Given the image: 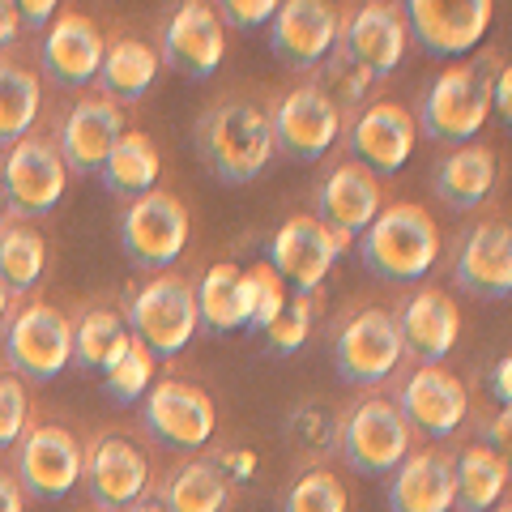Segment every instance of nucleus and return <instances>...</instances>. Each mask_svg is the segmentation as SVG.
I'll return each instance as SVG.
<instances>
[{"label":"nucleus","mask_w":512,"mask_h":512,"mask_svg":"<svg viewBox=\"0 0 512 512\" xmlns=\"http://www.w3.org/2000/svg\"><path fill=\"white\" fill-rule=\"evenodd\" d=\"M103 35L99 26H94L86 13H60L52 35L43 39V73L52 77L56 86H90L94 77H99V64H103Z\"/></svg>","instance_id":"nucleus-24"},{"label":"nucleus","mask_w":512,"mask_h":512,"mask_svg":"<svg viewBox=\"0 0 512 512\" xmlns=\"http://www.w3.org/2000/svg\"><path fill=\"white\" fill-rule=\"evenodd\" d=\"M359 256L384 282H419L440 256V231L414 201L380 205L372 227L359 235Z\"/></svg>","instance_id":"nucleus-2"},{"label":"nucleus","mask_w":512,"mask_h":512,"mask_svg":"<svg viewBox=\"0 0 512 512\" xmlns=\"http://www.w3.org/2000/svg\"><path fill=\"white\" fill-rule=\"evenodd\" d=\"M43 103L39 77L22 69L18 60H0V146H18L35 128Z\"/></svg>","instance_id":"nucleus-33"},{"label":"nucleus","mask_w":512,"mask_h":512,"mask_svg":"<svg viewBox=\"0 0 512 512\" xmlns=\"http://www.w3.org/2000/svg\"><path fill=\"white\" fill-rule=\"evenodd\" d=\"M269 47L286 69H312L338 47V13L320 0H286L269 18Z\"/></svg>","instance_id":"nucleus-17"},{"label":"nucleus","mask_w":512,"mask_h":512,"mask_svg":"<svg viewBox=\"0 0 512 512\" xmlns=\"http://www.w3.org/2000/svg\"><path fill=\"white\" fill-rule=\"evenodd\" d=\"M158 171H163V158H158L154 137L137 133V128H124L120 141L107 154L99 180L111 197H146L158 180Z\"/></svg>","instance_id":"nucleus-29"},{"label":"nucleus","mask_w":512,"mask_h":512,"mask_svg":"<svg viewBox=\"0 0 512 512\" xmlns=\"http://www.w3.org/2000/svg\"><path fill=\"white\" fill-rule=\"evenodd\" d=\"M495 150L491 146H457L453 154H444L436 163V175H431V188L436 197L448 205V210H478L491 188H495Z\"/></svg>","instance_id":"nucleus-27"},{"label":"nucleus","mask_w":512,"mask_h":512,"mask_svg":"<svg viewBox=\"0 0 512 512\" xmlns=\"http://www.w3.org/2000/svg\"><path fill=\"white\" fill-rule=\"evenodd\" d=\"M338 453L346 457L350 470L367 478L393 474L410 453V427L402 410L384 397H367V402L350 406L346 419L338 423Z\"/></svg>","instance_id":"nucleus-6"},{"label":"nucleus","mask_w":512,"mask_h":512,"mask_svg":"<svg viewBox=\"0 0 512 512\" xmlns=\"http://www.w3.org/2000/svg\"><path fill=\"white\" fill-rule=\"evenodd\" d=\"M150 376H154V355L133 338L128 355L103 376L107 397H111V402H124V406H128V402H137L141 393H150Z\"/></svg>","instance_id":"nucleus-39"},{"label":"nucleus","mask_w":512,"mask_h":512,"mask_svg":"<svg viewBox=\"0 0 512 512\" xmlns=\"http://www.w3.org/2000/svg\"><path fill=\"white\" fill-rule=\"evenodd\" d=\"M406 22L431 56H461L487 35L491 0H410Z\"/></svg>","instance_id":"nucleus-15"},{"label":"nucleus","mask_w":512,"mask_h":512,"mask_svg":"<svg viewBox=\"0 0 512 512\" xmlns=\"http://www.w3.org/2000/svg\"><path fill=\"white\" fill-rule=\"evenodd\" d=\"M26 414H30L26 384L13 372H0V448L18 444L26 436Z\"/></svg>","instance_id":"nucleus-41"},{"label":"nucleus","mask_w":512,"mask_h":512,"mask_svg":"<svg viewBox=\"0 0 512 512\" xmlns=\"http://www.w3.org/2000/svg\"><path fill=\"white\" fill-rule=\"evenodd\" d=\"M397 320V338H402V355L419 359V367H436L448 350L457 346L461 333V312L444 291H414Z\"/></svg>","instance_id":"nucleus-23"},{"label":"nucleus","mask_w":512,"mask_h":512,"mask_svg":"<svg viewBox=\"0 0 512 512\" xmlns=\"http://www.w3.org/2000/svg\"><path fill=\"white\" fill-rule=\"evenodd\" d=\"M47 265V239L26 227V222H9L0 227V278L9 282V291H30L43 278Z\"/></svg>","instance_id":"nucleus-35"},{"label":"nucleus","mask_w":512,"mask_h":512,"mask_svg":"<svg viewBox=\"0 0 512 512\" xmlns=\"http://www.w3.org/2000/svg\"><path fill=\"white\" fill-rule=\"evenodd\" d=\"M158 52L141 39H116L103 47V64H99V82H103V99L111 103H137L146 99V90L158 77Z\"/></svg>","instance_id":"nucleus-30"},{"label":"nucleus","mask_w":512,"mask_h":512,"mask_svg":"<svg viewBox=\"0 0 512 512\" xmlns=\"http://www.w3.org/2000/svg\"><path fill=\"white\" fill-rule=\"evenodd\" d=\"M197 150L222 184H252L274 158L269 116L248 99H222L201 111Z\"/></svg>","instance_id":"nucleus-1"},{"label":"nucleus","mask_w":512,"mask_h":512,"mask_svg":"<svg viewBox=\"0 0 512 512\" xmlns=\"http://www.w3.org/2000/svg\"><path fill=\"white\" fill-rule=\"evenodd\" d=\"M13 13H18V18H22L30 30H39V26L56 13V5H52V0H18V5H13Z\"/></svg>","instance_id":"nucleus-44"},{"label":"nucleus","mask_w":512,"mask_h":512,"mask_svg":"<svg viewBox=\"0 0 512 512\" xmlns=\"http://www.w3.org/2000/svg\"><path fill=\"white\" fill-rule=\"evenodd\" d=\"M397 363H402V338H397L393 312L359 308L333 329V367L346 384L372 389L393 376Z\"/></svg>","instance_id":"nucleus-7"},{"label":"nucleus","mask_w":512,"mask_h":512,"mask_svg":"<svg viewBox=\"0 0 512 512\" xmlns=\"http://www.w3.org/2000/svg\"><path fill=\"white\" fill-rule=\"evenodd\" d=\"M491 512H512V508H508V500H504V504H495V508H491Z\"/></svg>","instance_id":"nucleus-51"},{"label":"nucleus","mask_w":512,"mask_h":512,"mask_svg":"<svg viewBox=\"0 0 512 512\" xmlns=\"http://www.w3.org/2000/svg\"><path fill=\"white\" fill-rule=\"evenodd\" d=\"M500 69H504V60L491 52H478L474 60L444 69L436 82H431V90L423 94L414 128H423V133L436 141H453V146L470 141L491 111V82Z\"/></svg>","instance_id":"nucleus-3"},{"label":"nucleus","mask_w":512,"mask_h":512,"mask_svg":"<svg viewBox=\"0 0 512 512\" xmlns=\"http://www.w3.org/2000/svg\"><path fill=\"white\" fill-rule=\"evenodd\" d=\"M82 478L90 491V504L99 512H124L128 504H137L150 487V461L146 453L124 440V436H103L94 440V448L82 461Z\"/></svg>","instance_id":"nucleus-13"},{"label":"nucleus","mask_w":512,"mask_h":512,"mask_svg":"<svg viewBox=\"0 0 512 512\" xmlns=\"http://www.w3.org/2000/svg\"><path fill=\"white\" fill-rule=\"evenodd\" d=\"M146 427L167 448H201L214 436L210 393L188 380H158L154 393H146Z\"/></svg>","instance_id":"nucleus-16"},{"label":"nucleus","mask_w":512,"mask_h":512,"mask_svg":"<svg viewBox=\"0 0 512 512\" xmlns=\"http://www.w3.org/2000/svg\"><path fill=\"white\" fill-rule=\"evenodd\" d=\"M124 512H163V504L150 500V495H141V500H137V504H128Z\"/></svg>","instance_id":"nucleus-50"},{"label":"nucleus","mask_w":512,"mask_h":512,"mask_svg":"<svg viewBox=\"0 0 512 512\" xmlns=\"http://www.w3.org/2000/svg\"><path fill=\"white\" fill-rule=\"evenodd\" d=\"M308 329H312V295H291L286 308L269 320L265 342H269V350H278V355H291V350L308 342Z\"/></svg>","instance_id":"nucleus-40"},{"label":"nucleus","mask_w":512,"mask_h":512,"mask_svg":"<svg viewBox=\"0 0 512 512\" xmlns=\"http://www.w3.org/2000/svg\"><path fill=\"white\" fill-rule=\"evenodd\" d=\"M453 278L461 291L478 299H508L512 295V231L508 222H483L474 227L466 248L457 256Z\"/></svg>","instance_id":"nucleus-25"},{"label":"nucleus","mask_w":512,"mask_h":512,"mask_svg":"<svg viewBox=\"0 0 512 512\" xmlns=\"http://www.w3.org/2000/svg\"><path fill=\"white\" fill-rule=\"evenodd\" d=\"M342 248L346 244L325 222H316L312 214H295L282 222L274 244H269V269H274L286 286H295V295H312L316 286L325 282V274L333 269Z\"/></svg>","instance_id":"nucleus-11"},{"label":"nucleus","mask_w":512,"mask_h":512,"mask_svg":"<svg viewBox=\"0 0 512 512\" xmlns=\"http://www.w3.org/2000/svg\"><path fill=\"white\" fill-rule=\"evenodd\" d=\"M227 500H231V478L222 474L214 457H205L175 470L158 504H163V512H222Z\"/></svg>","instance_id":"nucleus-32"},{"label":"nucleus","mask_w":512,"mask_h":512,"mask_svg":"<svg viewBox=\"0 0 512 512\" xmlns=\"http://www.w3.org/2000/svg\"><path fill=\"white\" fill-rule=\"evenodd\" d=\"M372 82L376 77L363 69V64H355L350 60L342 47H333V52L325 56V77H320L316 82V90L325 94V99L333 103V111H338V116L346 120L350 111H355L359 103H363V94L372 90Z\"/></svg>","instance_id":"nucleus-36"},{"label":"nucleus","mask_w":512,"mask_h":512,"mask_svg":"<svg viewBox=\"0 0 512 512\" xmlns=\"http://www.w3.org/2000/svg\"><path fill=\"white\" fill-rule=\"evenodd\" d=\"M338 47L363 64L372 77H384L402 64L406 52V22L397 5H384V0H372V5L355 9L346 22H338Z\"/></svg>","instance_id":"nucleus-19"},{"label":"nucleus","mask_w":512,"mask_h":512,"mask_svg":"<svg viewBox=\"0 0 512 512\" xmlns=\"http://www.w3.org/2000/svg\"><path fill=\"white\" fill-rule=\"evenodd\" d=\"M414 141H419V128H414V116L402 103H372L346 128V150L367 171L406 167V158L414 154Z\"/></svg>","instance_id":"nucleus-21"},{"label":"nucleus","mask_w":512,"mask_h":512,"mask_svg":"<svg viewBox=\"0 0 512 512\" xmlns=\"http://www.w3.org/2000/svg\"><path fill=\"white\" fill-rule=\"evenodd\" d=\"M269 133H274V150H282L286 158L316 163L342 137V116L316 86H299L278 99L274 116H269Z\"/></svg>","instance_id":"nucleus-12"},{"label":"nucleus","mask_w":512,"mask_h":512,"mask_svg":"<svg viewBox=\"0 0 512 512\" xmlns=\"http://www.w3.org/2000/svg\"><path fill=\"white\" fill-rule=\"evenodd\" d=\"M124 133V116L120 107L103 99V94H86L82 103L69 111V120L60 128V163L64 171H77V175H99L111 146L120 141Z\"/></svg>","instance_id":"nucleus-20"},{"label":"nucleus","mask_w":512,"mask_h":512,"mask_svg":"<svg viewBox=\"0 0 512 512\" xmlns=\"http://www.w3.org/2000/svg\"><path fill=\"white\" fill-rule=\"evenodd\" d=\"M197 316L205 325H214L218 333L244 329L248 312H244V269L239 265H214L205 282L197 286Z\"/></svg>","instance_id":"nucleus-34"},{"label":"nucleus","mask_w":512,"mask_h":512,"mask_svg":"<svg viewBox=\"0 0 512 512\" xmlns=\"http://www.w3.org/2000/svg\"><path fill=\"white\" fill-rule=\"evenodd\" d=\"M402 410L406 427H419L423 436H436L448 440L453 431L461 427L470 410V397H466V384H461L448 367H419L406 384H402V397L393 402Z\"/></svg>","instance_id":"nucleus-18"},{"label":"nucleus","mask_w":512,"mask_h":512,"mask_svg":"<svg viewBox=\"0 0 512 512\" xmlns=\"http://www.w3.org/2000/svg\"><path fill=\"white\" fill-rule=\"evenodd\" d=\"M64 163L60 150L43 137H22L18 146H9L5 163H0V188L13 205L18 218H43L52 214L64 197Z\"/></svg>","instance_id":"nucleus-9"},{"label":"nucleus","mask_w":512,"mask_h":512,"mask_svg":"<svg viewBox=\"0 0 512 512\" xmlns=\"http://www.w3.org/2000/svg\"><path fill=\"white\" fill-rule=\"evenodd\" d=\"M508 380H512V363H508V359H500V372H495V389H500L504 410H508Z\"/></svg>","instance_id":"nucleus-47"},{"label":"nucleus","mask_w":512,"mask_h":512,"mask_svg":"<svg viewBox=\"0 0 512 512\" xmlns=\"http://www.w3.org/2000/svg\"><path fill=\"white\" fill-rule=\"evenodd\" d=\"M508 487V453L495 444H470L453 457V508L461 512H491L504 504Z\"/></svg>","instance_id":"nucleus-28"},{"label":"nucleus","mask_w":512,"mask_h":512,"mask_svg":"<svg viewBox=\"0 0 512 512\" xmlns=\"http://www.w3.org/2000/svg\"><path fill=\"white\" fill-rule=\"evenodd\" d=\"M282 512H346V487H342V478L333 474V470H325V466L308 470L291 487V495H286Z\"/></svg>","instance_id":"nucleus-38"},{"label":"nucleus","mask_w":512,"mask_h":512,"mask_svg":"<svg viewBox=\"0 0 512 512\" xmlns=\"http://www.w3.org/2000/svg\"><path fill=\"white\" fill-rule=\"evenodd\" d=\"M491 440H500V453H504V444H508V410L500 414V423L491 427Z\"/></svg>","instance_id":"nucleus-49"},{"label":"nucleus","mask_w":512,"mask_h":512,"mask_svg":"<svg viewBox=\"0 0 512 512\" xmlns=\"http://www.w3.org/2000/svg\"><path fill=\"white\" fill-rule=\"evenodd\" d=\"M22 487H18V478H13L9 470H0V512H22Z\"/></svg>","instance_id":"nucleus-45"},{"label":"nucleus","mask_w":512,"mask_h":512,"mask_svg":"<svg viewBox=\"0 0 512 512\" xmlns=\"http://www.w3.org/2000/svg\"><path fill=\"white\" fill-rule=\"evenodd\" d=\"M491 103L500 107V120L508 124L512 120V69H508V64L495 73V82H491Z\"/></svg>","instance_id":"nucleus-43"},{"label":"nucleus","mask_w":512,"mask_h":512,"mask_svg":"<svg viewBox=\"0 0 512 512\" xmlns=\"http://www.w3.org/2000/svg\"><path fill=\"white\" fill-rule=\"evenodd\" d=\"M9 312H13V291H9V282L0 278V320H9Z\"/></svg>","instance_id":"nucleus-48"},{"label":"nucleus","mask_w":512,"mask_h":512,"mask_svg":"<svg viewBox=\"0 0 512 512\" xmlns=\"http://www.w3.org/2000/svg\"><path fill=\"white\" fill-rule=\"evenodd\" d=\"M133 346V333H128L124 316L111 308H90L82 320L73 325V363L86 367V372H111Z\"/></svg>","instance_id":"nucleus-31"},{"label":"nucleus","mask_w":512,"mask_h":512,"mask_svg":"<svg viewBox=\"0 0 512 512\" xmlns=\"http://www.w3.org/2000/svg\"><path fill=\"white\" fill-rule=\"evenodd\" d=\"M214 13L248 30V26H265V22L278 13V5H274V0H227V5L214 9Z\"/></svg>","instance_id":"nucleus-42"},{"label":"nucleus","mask_w":512,"mask_h":512,"mask_svg":"<svg viewBox=\"0 0 512 512\" xmlns=\"http://www.w3.org/2000/svg\"><path fill=\"white\" fill-rule=\"evenodd\" d=\"M18 39V13H13L9 0H0V52Z\"/></svg>","instance_id":"nucleus-46"},{"label":"nucleus","mask_w":512,"mask_h":512,"mask_svg":"<svg viewBox=\"0 0 512 512\" xmlns=\"http://www.w3.org/2000/svg\"><path fill=\"white\" fill-rule=\"evenodd\" d=\"M389 512H453V457L444 448L406 453L393 470Z\"/></svg>","instance_id":"nucleus-26"},{"label":"nucleus","mask_w":512,"mask_h":512,"mask_svg":"<svg viewBox=\"0 0 512 512\" xmlns=\"http://www.w3.org/2000/svg\"><path fill=\"white\" fill-rule=\"evenodd\" d=\"M128 333L158 359H171L192 342L201 316H197V286L180 274H158L150 278L141 291L128 299V316H124Z\"/></svg>","instance_id":"nucleus-4"},{"label":"nucleus","mask_w":512,"mask_h":512,"mask_svg":"<svg viewBox=\"0 0 512 512\" xmlns=\"http://www.w3.org/2000/svg\"><path fill=\"white\" fill-rule=\"evenodd\" d=\"M222 56H227V35H222V18L201 5V0H188L167 18L163 26V56L180 77H192V82H205Z\"/></svg>","instance_id":"nucleus-14"},{"label":"nucleus","mask_w":512,"mask_h":512,"mask_svg":"<svg viewBox=\"0 0 512 512\" xmlns=\"http://www.w3.org/2000/svg\"><path fill=\"white\" fill-rule=\"evenodd\" d=\"M376 214H380V184L363 163H355V158L342 167H333L329 180L316 192V222H325L342 244L363 235L372 227Z\"/></svg>","instance_id":"nucleus-22"},{"label":"nucleus","mask_w":512,"mask_h":512,"mask_svg":"<svg viewBox=\"0 0 512 512\" xmlns=\"http://www.w3.org/2000/svg\"><path fill=\"white\" fill-rule=\"evenodd\" d=\"M82 444L73 431H64L56 423L26 427V436L18 440V487L39 495V500H60L82 483Z\"/></svg>","instance_id":"nucleus-10"},{"label":"nucleus","mask_w":512,"mask_h":512,"mask_svg":"<svg viewBox=\"0 0 512 512\" xmlns=\"http://www.w3.org/2000/svg\"><path fill=\"white\" fill-rule=\"evenodd\" d=\"M5 355L26 380H56L73 363V320L52 303H26L5 325Z\"/></svg>","instance_id":"nucleus-8"},{"label":"nucleus","mask_w":512,"mask_h":512,"mask_svg":"<svg viewBox=\"0 0 512 512\" xmlns=\"http://www.w3.org/2000/svg\"><path fill=\"white\" fill-rule=\"evenodd\" d=\"M286 282L269 269V261H256L252 269H244V312H248V329H269L282 308H286Z\"/></svg>","instance_id":"nucleus-37"},{"label":"nucleus","mask_w":512,"mask_h":512,"mask_svg":"<svg viewBox=\"0 0 512 512\" xmlns=\"http://www.w3.org/2000/svg\"><path fill=\"white\" fill-rule=\"evenodd\" d=\"M120 248L137 269L167 274L188 248V210L180 197L150 188L120 218Z\"/></svg>","instance_id":"nucleus-5"}]
</instances>
